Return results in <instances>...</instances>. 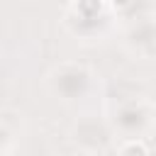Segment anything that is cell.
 <instances>
[{"label":"cell","mask_w":156,"mask_h":156,"mask_svg":"<svg viewBox=\"0 0 156 156\" xmlns=\"http://www.w3.org/2000/svg\"><path fill=\"white\" fill-rule=\"evenodd\" d=\"M119 156H149V149L141 141H127L119 151Z\"/></svg>","instance_id":"1"},{"label":"cell","mask_w":156,"mask_h":156,"mask_svg":"<svg viewBox=\"0 0 156 156\" xmlns=\"http://www.w3.org/2000/svg\"><path fill=\"white\" fill-rule=\"evenodd\" d=\"M129 2H132V0H112V5H115L117 10H122V7H127Z\"/></svg>","instance_id":"2"}]
</instances>
